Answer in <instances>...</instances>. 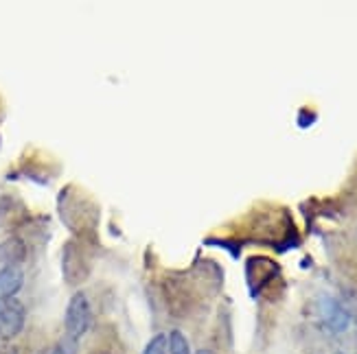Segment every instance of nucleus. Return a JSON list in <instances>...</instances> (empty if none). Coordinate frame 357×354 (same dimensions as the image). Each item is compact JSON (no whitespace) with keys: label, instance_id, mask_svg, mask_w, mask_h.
<instances>
[{"label":"nucleus","instance_id":"1","mask_svg":"<svg viewBox=\"0 0 357 354\" xmlns=\"http://www.w3.org/2000/svg\"><path fill=\"white\" fill-rule=\"evenodd\" d=\"M92 324V309L84 291H77L66 309V335L79 341Z\"/></svg>","mask_w":357,"mask_h":354},{"label":"nucleus","instance_id":"2","mask_svg":"<svg viewBox=\"0 0 357 354\" xmlns=\"http://www.w3.org/2000/svg\"><path fill=\"white\" fill-rule=\"evenodd\" d=\"M61 271H64V278L68 284H79L82 280L88 278V263L84 258L82 248L75 241L66 243L64 256H61Z\"/></svg>","mask_w":357,"mask_h":354},{"label":"nucleus","instance_id":"3","mask_svg":"<svg viewBox=\"0 0 357 354\" xmlns=\"http://www.w3.org/2000/svg\"><path fill=\"white\" fill-rule=\"evenodd\" d=\"M24 306L15 298L0 302V337L13 339L15 335H20L24 328Z\"/></svg>","mask_w":357,"mask_h":354},{"label":"nucleus","instance_id":"4","mask_svg":"<svg viewBox=\"0 0 357 354\" xmlns=\"http://www.w3.org/2000/svg\"><path fill=\"white\" fill-rule=\"evenodd\" d=\"M320 311H322L324 324H327L333 332H344L349 328L351 315H349V311L337 300H333V298H322Z\"/></svg>","mask_w":357,"mask_h":354},{"label":"nucleus","instance_id":"5","mask_svg":"<svg viewBox=\"0 0 357 354\" xmlns=\"http://www.w3.org/2000/svg\"><path fill=\"white\" fill-rule=\"evenodd\" d=\"M24 284V273L20 267H0V302L13 300Z\"/></svg>","mask_w":357,"mask_h":354},{"label":"nucleus","instance_id":"6","mask_svg":"<svg viewBox=\"0 0 357 354\" xmlns=\"http://www.w3.org/2000/svg\"><path fill=\"white\" fill-rule=\"evenodd\" d=\"M26 258V248L20 239H7L0 243V267H20Z\"/></svg>","mask_w":357,"mask_h":354},{"label":"nucleus","instance_id":"7","mask_svg":"<svg viewBox=\"0 0 357 354\" xmlns=\"http://www.w3.org/2000/svg\"><path fill=\"white\" fill-rule=\"evenodd\" d=\"M167 341H169V354H191V344L180 330L169 332Z\"/></svg>","mask_w":357,"mask_h":354},{"label":"nucleus","instance_id":"8","mask_svg":"<svg viewBox=\"0 0 357 354\" xmlns=\"http://www.w3.org/2000/svg\"><path fill=\"white\" fill-rule=\"evenodd\" d=\"M77 350H79V346H77V339H73V337L64 335L53 348L42 350L40 354H77Z\"/></svg>","mask_w":357,"mask_h":354},{"label":"nucleus","instance_id":"9","mask_svg":"<svg viewBox=\"0 0 357 354\" xmlns=\"http://www.w3.org/2000/svg\"><path fill=\"white\" fill-rule=\"evenodd\" d=\"M143 354H169V341H167V335H156L151 337L149 344L145 346Z\"/></svg>","mask_w":357,"mask_h":354},{"label":"nucleus","instance_id":"10","mask_svg":"<svg viewBox=\"0 0 357 354\" xmlns=\"http://www.w3.org/2000/svg\"><path fill=\"white\" fill-rule=\"evenodd\" d=\"M195 354H215V352L213 350H197Z\"/></svg>","mask_w":357,"mask_h":354},{"label":"nucleus","instance_id":"11","mask_svg":"<svg viewBox=\"0 0 357 354\" xmlns=\"http://www.w3.org/2000/svg\"><path fill=\"white\" fill-rule=\"evenodd\" d=\"M0 354H15V350H5V352H0Z\"/></svg>","mask_w":357,"mask_h":354}]
</instances>
